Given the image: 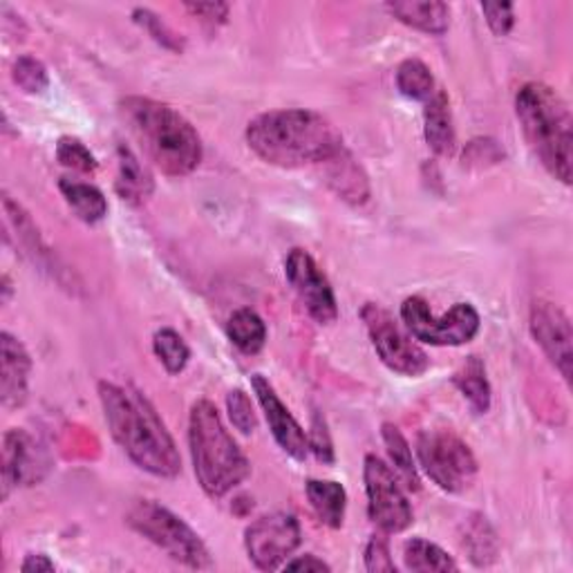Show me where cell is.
Wrapping results in <instances>:
<instances>
[{"instance_id":"6da1fadb","label":"cell","mask_w":573,"mask_h":573,"mask_svg":"<svg viewBox=\"0 0 573 573\" xmlns=\"http://www.w3.org/2000/svg\"><path fill=\"white\" fill-rule=\"evenodd\" d=\"M99 398L112 439L142 471L166 480L180 475L178 446L139 390L101 381Z\"/></svg>"},{"instance_id":"7a4b0ae2","label":"cell","mask_w":573,"mask_h":573,"mask_svg":"<svg viewBox=\"0 0 573 573\" xmlns=\"http://www.w3.org/2000/svg\"><path fill=\"white\" fill-rule=\"evenodd\" d=\"M249 148L278 168L325 164L342 148V135L314 110H271L247 126Z\"/></svg>"},{"instance_id":"3957f363","label":"cell","mask_w":573,"mask_h":573,"mask_svg":"<svg viewBox=\"0 0 573 573\" xmlns=\"http://www.w3.org/2000/svg\"><path fill=\"white\" fill-rule=\"evenodd\" d=\"M122 114L161 173L182 178L200 166L202 139L176 108L146 97H128L122 101Z\"/></svg>"},{"instance_id":"277c9868","label":"cell","mask_w":573,"mask_h":573,"mask_svg":"<svg viewBox=\"0 0 573 573\" xmlns=\"http://www.w3.org/2000/svg\"><path fill=\"white\" fill-rule=\"evenodd\" d=\"M515 112H518L525 139L549 176L562 184H571V112L562 97L553 88L531 81L515 94Z\"/></svg>"},{"instance_id":"5b68a950","label":"cell","mask_w":573,"mask_h":573,"mask_svg":"<svg viewBox=\"0 0 573 573\" xmlns=\"http://www.w3.org/2000/svg\"><path fill=\"white\" fill-rule=\"evenodd\" d=\"M189 446L198 484L213 499L232 493L251 473L245 452L228 435L217 408L206 398L195 401L191 408Z\"/></svg>"},{"instance_id":"8992f818","label":"cell","mask_w":573,"mask_h":573,"mask_svg":"<svg viewBox=\"0 0 573 573\" xmlns=\"http://www.w3.org/2000/svg\"><path fill=\"white\" fill-rule=\"evenodd\" d=\"M126 525L166 551L176 562L191 569H209L213 564L202 538L173 510L153 499H137L126 515Z\"/></svg>"},{"instance_id":"52a82bcc","label":"cell","mask_w":573,"mask_h":573,"mask_svg":"<svg viewBox=\"0 0 573 573\" xmlns=\"http://www.w3.org/2000/svg\"><path fill=\"white\" fill-rule=\"evenodd\" d=\"M417 454L426 475L446 493H462L478 478V460L471 446L452 430H424L417 439Z\"/></svg>"},{"instance_id":"ba28073f","label":"cell","mask_w":573,"mask_h":573,"mask_svg":"<svg viewBox=\"0 0 573 573\" xmlns=\"http://www.w3.org/2000/svg\"><path fill=\"white\" fill-rule=\"evenodd\" d=\"M401 318H404L408 332L424 342L437 348H457L473 340L480 332V314L471 303H457L450 312L435 316L428 303L419 296H411L401 305Z\"/></svg>"},{"instance_id":"9c48e42d","label":"cell","mask_w":573,"mask_h":573,"mask_svg":"<svg viewBox=\"0 0 573 573\" xmlns=\"http://www.w3.org/2000/svg\"><path fill=\"white\" fill-rule=\"evenodd\" d=\"M361 318L370 332L379 359L396 374L422 377L430 368L428 355L417 346L413 336L396 325L390 312L379 305H366Z\"/></svg>"},{"instance_id":"30bf717a","label":"cell","mask_w":573,"mask_h":573,"mask_svg":"<svg viewBox=\"0 0 573 573\" xmlns=\"http://www.w3.org/2000/svg\"><path fill=\"white\" fill-rule=\"evenodd\" d=\"M370 520L383 533H401L413 525V508L401 491L392 469L377 454L366 457L363 467Z\"/></svg>"},{"instance_id":"8fae6325","label":"cell","mask_w":573,"mask_h":573,"mask_svg":"<svg viewBox=\"0 0 573 573\" xmlns=\"http://www.w3.org/2000/svg\"><path fill=\"white\" fill-rule=\"evenodd\" d=\"M301 544V525L292 513H269L245 533L249 560L260 571L280 569Z\"/></svg>"},{"instance_id":"7c38bea8","label":"cell","mask_w":573,"mask_h":573,"mask_svg":"<svg viewBox=\"0 0 573 573\" xmlns=\"http://www.w3.org/2000/svg\"><path fill=\"white\" fill-rule=\"evenodd\" d=\"M284 273L316 323L332 325L338 318V305L332 284L307 251L292 249L284 262Z\"/></svg>"},{"instance_id":"4fadbf2b","label":"cell","mask_w":573,"mask_h":573,"mask_svg":"<svg viewBox=\"0 0 573 573\" xmlns=\"http://www.w3.org/2000/svg\"><path fill=\"white\" fill-rule=\"evenodd\" d=\"M531 334L536 338L547 359L555 366V370L562 374L566 383H571V323L566 314L549 303V301H536L531 307Z\"/></svg>"},{"instance_id":"5bb4252c","label":"cell","mask_w":573,"mask_h":573,"mask_svg":"<svg viewBox=\"0 0 573 573\" xmlns=\"http://www.w3.org/2000/svg\"><path fill=\"white\" fill-rule=\"evenodd\" d=\"M251 385H254V392L260 401V406H262L265 417H267L269 428H271V435L278 441V446L286 454H292L294 460L303 462L305 457L310 454V437L305 435L301 424L292 417L290 411H286V406L276 394L273 385L262 374H254Z\"/></svg>"},{"instance_id":"9a60e30c","label":"cell","mask_w":573,"mask_h":573,"mask_svg":"<svg viewBox=\"0 0 573 573\" xmlns=\"http://www.w3.org/2000/svg\"><path fill=\"white\" fill-rule=\"evenodd\" d=\"M47 460L43 448L25 430H10L3 439V497L10 495L12 486L32 484L43 478Z\"/></svg>"},{"instance_id":"2e32d148","label":"cell","mask_w":573,"mask_h":573,"mask_svg":"<svg viewBox=\"0 0 573 573\" xmlns=\"http://www.w3.org/2000/svg\"><path fill=\"white\" fill-rule=\"evenodd\" d=\"M0 355H3V379H0V394H3L5 408H21L27 401L30 392V370L32 359L23 342L14 338L10 332L0 336Z\"/></svg>"},{"instance_id":"e0dca14e","label":"cell","mask_w":573,"mask_h":573,"mask_svg":"<svg viewBox=\"0 0 573 573\" xmlns=\"http://www.w3.org/2000/svg\"><path fill=\"white\" fill-rule=\"evenodd\" d=\"M327 164V184L350 204H366L370 198V184L368 176L363 173L361 164L342 148L336 157H332Z\"/></svg>"},{"instance_id":"ac0fdd59","label":"cell","mask_w":573,"mask_h":573,"mask_svg":"<svg viewBox=\"0 0 573 573\" xmlns=\"http://www.w3.org/2000/svg\"><path fill=\"white\" fill-rule=\"evenodd\" d=\"M424 135L435 155H450L454 150V126L446 92L435 90L424 108Z\"/></svg>"},{"instance_id":"d6986e66","label":"cell","mask_w":573,"mask_h":573,"mask_svg":"<svg viewBox=\"0 0 573 573\" xmlns=\"http://www.w3.org/2000/svg\"><path fill=\"white\" fill-rule=\"evenodd\" d=\"M385 10L404 25L426 34H443L450 27V8L446 3H387Z\"/></svg>"},{"instance_id":"ffe728a7","label":"cell","mask_w":573,"mask_h":573,"mask_svg":"<svg viewBox=\"0 0 573 573\" xmlns=\"http://www.w3.org/2000/svg\"><path fill=\"white\" fill-rule=\"evenodd\" d=\"M307 497L318 515V520L329 529H340L346 520L348 493L338 482L329 480H310L307 482Z\"/></svg>"},{"instance_id":"44dd1931","label":"cell","mask_w":573,"mask_h":573,"mask_svg":"<svg viewBox=\"0 0 573 573\" xmlns=\"http://www.w3.org/2000/svg\"><path fill=\"white\" fill-rule=\"evenodd\" d=\"M117 155H120V176L114 187H117V193L131 204H142L144 200L150 198L155 189L148 168L142 166L137 155L126 144L120 146Z\"/></svg>"},{"instance_id":"7402d4cb","label":"cell","mask_w":573,"mask_h":573,"mask_svg":"<svg viewBox=\"0 0 573 573\" xmlns=\"http://www.w3.org/2000/svg\"><path fill=\"white\" fill-rule=\"evenodd\" d=\"M454 385L460 387L464 398L471 404V408L478 415L488 413L491 408V383L486 379V368L482 359L469 357L467 363L457 370L454 374Z\"/></svg>"},{"instance_id":"603a6c76","label":"cell","mask_w":573,"mask_h":573,"mask_svg":"<svg viewBox=\"0 0 573 573\" xmlns=\"http://www.w3.org/2000/svg\"><path fill=\"white\" fill-rule=\"evenodd\" d=\"M59 189L68 202V206L75 211V215L88 224L101 222L108 213V202L103 198V193L92 187V184H83V182H75L64 178L59 182Z\"/></svg>"},{"instance_id":"cb8c5ba5","label":"cell","mask_w":573,"mask_h":573,"mask_svg":"<svg viewBox=\"0 0 573 573\" xmlns=\"http://www.w3.org/2000/svg\"><path fill=\"white\" fill-rule=\"evenodd\" d=\"M226 334L245 355H256L265 348L267 325L254 310H238L226 323Z\"/></svg>"},{"instance_id":"d4e9b609","label":"cell","mask_w":573,"mask_h":573,"mask_svg":"<svg viewBox=\"0 0 573 573\" xmlns=\"http://www.w3.org/2000/svg\"><path fill=\"white\" fill-rule=\"evenodd\" d=\"M404 562L411 571H457V562L439 544L422 538L406 542Z\"/></svg>"},{"instance_id":"484cf974","label":"cell","mask_w":573,"mask_h":573,"mask_svg":"<svg viewBox=\"0 0 573 573\" xmlns=\"http://www.w3.org/2000/svg\"><path fill=\"white\" fill-rule=\"evenodd\" d=\"M383 441L387 446V452L392 457L394 469L398 471L401 480L406 482L408 488L419 491L422 480H419V473H417V467H415V457H413V450H411V443L406 441V437L401 435V430L396 426L383 424Z\"/></svg>"},{"instance_id":"4316f807","label":"cell","mask_w":573,"mask_h":573,"mask_svg":"<svg viewBox=\"0 0 573 573\" xmlns=\"http://www.w3.org/2000/svg\"><path fill=\"white\" fill-rule=\"evenodd\" d=\"M396 88L408 99L428 101L435 94V79L424 61L406 59L396 68Z\"/></svg>"},{"instance_id":"83f0119b","label":"cell","mask_w":573,"mask_h":573,"mask_svg":"<svg viewBox=\"0 0 573 573\" xmlns=\"http://www.w3.org/2000/svg\"><path fill=\"white\" fill-rule=\"evenodd\" d=\"M153 350L161 361V366L166 368V372L170 374H180L191 359V350L184 342V338L176 329H168V327L159 329L153 336Z\"/></svg>"},{"instance_id":"f1b7e54d","label":"cell","mask_w":573,"mask_h":573,"mask_svg":"<svg viewBox=\"0 0 573 573\" xmlns=\"http://www.w3.org/2000/svg\"><path fill=\"white\" fill-rule=\"evenodd\" d=\"M464 547L469 549L471 560L480 566L491 564L497 558V538H495L493 529L488 527L486 518H478L475 523L469 525Z\"/></svg>"},{"instance_id":"f546056e","label":"cell","mask_w":573,"mask_h":573,"mask_svg":"<svg viewBox=\"0 0 573 573\" xmlns=\"http://www.w3.org/2000/svg\"><path fill=\"white\" fill-rule=\"evenodd\" d=\"M56 159L72 170H79V173H94L99 166L97 157L90 153V148L77 137L59 139V144H56Z\"/></svg>"},{"instance_id":"4dcf8cb0","label":"cell","mask_w":573,"mask_h":573,"mask_svg":"<svg viewBox=\"0 0 573 573\" xmlns=\"http://www.w3.org/2000/svg\"><path fill=\"white\" fill-rule=\"evenodd\" d=\"M12 77L14 83L30 94L43 92L49 83L45 66L38 59H34V56H19V61L12 68Z\"/></svg>"},{"instance_id":"1f68e13d","label":"cell","mask_w":573,"mask_h":573,"mask_svg":"<svg viewBox=\"0 0 573 573\" xmlns=\"http://www.w3.org/2000/svg\"><path fill=\"white\" fill-rule=\"evenodd\" d=\"M133 21L137 25H142L166 49H173V52H182L184 49V41L173 30H170L157 14H153L150 10H144V8L135 10L133 12Z\"/></svg>"},{"instance_id":"d6a6232c","label":"cell","mask_w":573,"mask_h":573,"mask_svg":"<svg viewBox=\"0 0 573 573\" xmlns=\"http://www.w3.org/2000/svg\"><path fill=\"white\" fill-rule=\"evenodd\" d=\"M226 408H228V417H232V424L243 435H249V432L256 430L258 419H256V413H254V406H251V398L243 390L228 392Z\"/></svg>"},{"instance_id":"836d02e7","label":"cell","mask_w":573,"mask_h":573,"mask_svg":"<svg viewBox=\"0 0 573 573\" xmlns=\"http://www.w3.org/2000/svg\"><path fill=\"white\" fill-rule=\"evenodd\" d=\"M482 14L486 16V23L495 36H506L513 30L515 12L510 3H484Z\"/></svg>"},{"instance_id":"e575fe53","label":"cell","mask_w":573,"mask_h":573,"mask_svg":"<svg viewBox=\"0 0 573 573\" xmlns=\"http://www.w3.org/2000/svg\"><path fill=\"white\" fill-rule=\"evenodd\" d=\"M310 450H314V454L323 464H332L334 462V448H332V439L325 426V419L316 413L312 419V435H310Z\"/></svg>"},{"instance_id":"d590c367","label":"cell","mask_w":573,"mask_h":573,"mask_svg":"<svg viewBox=\"0 0 573 573\" xmlns=\"http://www.w3.org/2000/svg\"><path fill=\"white\" fill-rule=\"evenodd\" d=\"M366 566L368 571H396L394 560L390 555L387 540L383 536H374L366 547Z\"/></svg>"},{"instance_id":"8d00e7d4","label":"cell","mask_w":573,"mask_h":573,"mask_svg":"<svg viewBox=\"0 0 573 573\" xmlns=\"http://www.w3.org/2000/svg\"><path fill=\"white\" fill-rule=\"evenodd\" d=\"M195 19H200L209 27H217L226 21L228 16V5L226 3H187L184 5Z\"/></svg>"},{"instance_id":"74e56055","label":"cell","mask_w":573,"mask_h":573,"mask_svg":"<svg viewBox=\"0 0 573 573\" xmlns=\"http://www.w3.org/2000/svg\"><path fill=\"white\" fill-rule=\"evenodd\" d=\"M282 569H284V571H332V566H329L325 560H321V558H316V555H312V553L299 555V558H294V560H286V562L282 564Z\"/></svg>"},{"instance_id":"f35d334b","label":"cell","mask_w":573,"mask_h":573,"mask_svg":"<svg viewBox=\"0 0 573 573\" xmlns=\"http://www.w3.org/2000/svg\"><path fill=\"white\" fill-rule=\"evenodd\" d=\"M54 569H56L54 562L43 553H32L21 564V571H25V573H41V571H54Z\"/></svg>"},{"instance_id":"ab89813d","label":"cell","mask_w":573,"mask_h":573,"mask_svg":"<svg viewBox=\"0 0 573 573\" xmlns=\"http://www.w3.org/2000/svg\"><path fill=\"white\" fill-rule=\"evenodd\" d=\"M3 303H8L10 301V294H12V284H10V278L8 276H3Z\"/></svg>"}]
</instances>
